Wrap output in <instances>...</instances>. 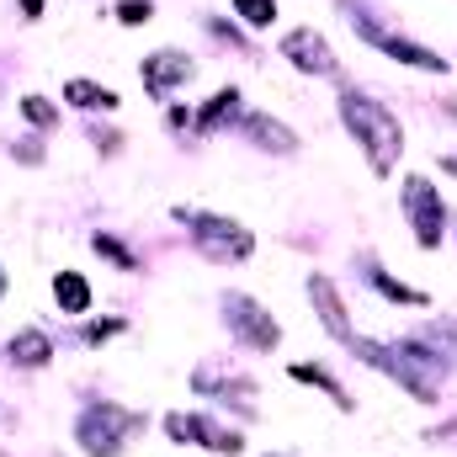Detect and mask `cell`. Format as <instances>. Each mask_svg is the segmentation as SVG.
Returning <instances> with one entry per match:
<instances>
[{
	"instance_id": "obj_14",
	"label": "cell",
	"mask_w": 457,
	"mask_h": 457,
	"mask_svg": "<svg viewBox=\"0 0 457 457\" xmlns=\"http://www.w3.org/2000/svg\"><path fill=\"white\" fill-rule=\"evenodd\" d=\"M234 112H239V91H234V86H224V91H213V96L197 107V117H192V133H219L224 122H234Z\"/></svg>"
},
{
	"instance_id": "obj_3",
	"label": "cell",
	"mask_w": 457,
	"mask_h": 457,
	"mask_svg": "<svg viewBox=\"0 0 457 457\" xmlns=\"http://www.w3.org/2000/svg\"><path fill=\"white\" fill-rule=\"evenodd\" d=\"M176 219L187 224L192 245H197L208 261H219V266H228V261H250V255H255V234L239 224V219L208 213V208H176Z\"/></svg>"
},
{
	"instance_id": "obj_22",
	"label": "cell",
	"mask_w": 457,
	"mask_h": 457,
	"mask_svg": "<svg viewBox=\"0 0 457 457\" xmlns=\"http://www.w3.org/2000/svg\"><path fill=\"white\" fill-rule=\"evenodd\" d=\"M21 117H27L32 128H54V122H59V107H54L48 96H21Z\"/></svg>"
},
{
	"instance_id": "obj_25",
	"label": "cell",
	"mask_w": 457,
	"mask_h": 457,
	"mask_svg": "<svg viewBox=\"0 0 457 457\" xmlns=\"http://www.w3.org/2000/svg\"><path fill=\"white\" fill-rule=\"evenodd\" d=\"M16 154H21L27 165H37V160H43V149H37V138H21V149H16Z\"/></svg>"
},
{
	"instance_id": "obj_7",
	"label": "cell",
	"mask_w": 457,
	"mask_h": 457,
	"mask_svg": "<svg viewBox=\"0 0 457 457\" xmlns=\"http://www.w3.org/2000/svg\"><path fill=\"white\" fill-rule=\"evenodd\" d=\"M351 21H356V32H361L372 48H383L388 59H399V64H410V70H426V75H447V59H442V54H431V48H420V43H410V37L378 27L372 16H351Z\"/></svg>"
},
{
	"instance_id": "obj_23",
	"label": "cell",
	"mask_w": 457,
	"mask_h": 457,
	"mask_svg": "<svg viewBox=\"0 0 457 457\" xmlns=\"http://www.w3.org/2000/svg\"><path fill=\"white\" fill-rule=\"evenodd\" d=\"M149 16H154V0H122V5H117V21H122V27H144Z\"/></svg>"
},
{
	"instance_id": "obj_26",
	"label": "cell",
	"mask_w": 457,
	"mask_h": 457,
	"mask_svg": "<svg viewBox=\"0 0 457 457\" xmlns=\"http://www.w3.org/2000/svg\"><path fill=\"white\" fill-rule=\"evenodd\" d=\"M21 11H27V21H37L43 16V0H21Z\"/></svg>"
},
{
	"instance_id": "obj_8",
	"label": "cell",
	"mask_w": 457,
	"mask_h": 457,
	"mask_svg": "<svg viewBox=\"0 0 457 457\" xmlns=\"http://www.w3.org/2000/svg\"><path fill=\"white\" fill-rule=\"evenodd\" d=\"M165 436H170L176 447H208V453H224V457H234L245 447L239 431H224V426H213L208 415H187V410L165 415Z\"/></svg>"
},
{
	"instance_id": "obj_12",
	"label": "cell",
	"mask_w": 457,
	"mask_h": 457,
	"mask_svg": "<svg viewBox=\"0 0 457 457\" xmlns=\"http://www.w3.org/2000/svg\"><path fill=\"white\" fill-rule=\"evenodd\" d=\"M245 138H250L255 149H266V154H293V149H298V133H293L287 122H277L271 112L245 117Z\"/></svg>"
},
{
	"instance_id": "obj_4",
	"label": "cell",
	"mask_w": 457,
	"mask_h": 457,
	"mask_svg": "<svg viewBox=\"0 0 457 457\" xmlns=\"http://www.w3.org/2000/svg\"><path fill=\"white\" fill-rule=\"evenodd\" d=\"M138 431H144V415L138 410H122V404H91L75 420V442H80L86 457H122V447Z\"/></svg>"
},
{
	"instance_id": "obj_21",
	"label": "cell",
	"mask_w": 457,
	"mask_h": 457,
	"mask_svg": "<svg viewBox=\"0 0 457 457\" xmlns=\"http://www.w3.org/2000/svg\"><path fill=\"white\" fill-rule=\"evenodd\" d=\"M234 11L245 16V27H271L277 21V0H234Z\"/></svg>"
},
{
	"instance_id": "obj_16",
	"label": "cell",
	"mask_w": 457,
	"mask_h": 457,
	"mask_svg": "<svg viewBox=\"0 0 457 457\" xmlns=\"http://www.w3.org/2000/svg\"><path fill=\"white\" fill-rule=\"evenodd\" d=\"M48 356H54V341L43 330H16L11 336V361L16 367H48Z\"/></svg>"
},
{
	"instance_id": "obj_17",
	"label": "cell",
	"mask_w": 457,
	"mask_h": 457,
	"mask_svg": "<svg viewBox=\"0 0 457 457\" xmlns=\"http://www.w3.org/2000/svg\"><path fill=\"white\" fill-rule=\"evenodd\" d=\"M287 372H293L298 383H309V388H320V394H325V399H330L336 410H351V399H345V388L336 383V378H330V372H325V367H320V361H293Z\"/></svg>"
},
{
	"instance_id": "obj_9",
	"label": "cell",
	"mask_w": 457,
	"mask_h": 457,
	"mask_svg": "<svg viewBox=\"0 0 457 457\" xmlns=\"http://www.w3.org/2000/svg\"><path fill=\"white\" fill-rule=\"evenodd\" d=\"M282 59L293 64V70H303V75H320V80H336L341 75V59H336V48L314 32V27H298V32H287L282 37Z\"/></svg>"
},
{
	"instance_id": "obj_27",
	"label": "cell",
	"mask_w": 457,
	"mask_h": 457,
	"mask_svg": "<svg viewBox=\"0 0 457 457\" xmlns=\"http://www.w3.org/2000/svg\"><path fill=\"white\" fill-rule=\"evenodd\" d=\"M0 293H5V271H0Z\"/></svg>"
},
{
	"instance_id": "obj_20",
	"label": "cell",
	"mask_w": 457,
	"mask_h": 457,
	"mask_svg": "<svg viewBox=\"0 0 457 457\" xmlns=\"http://www.w3.org/2000/svg\"><path fill=\"white\" fill-rule=\"evenodd\" d=\"M91 250H96V255H107L117 271H138V255H133L122 239H112V234H91Z\"/></svg>"
},
{
	"instance_id": "obj_6",
	"label": "cell",
	"mask_w": 457,
	"mask_h": 457,
	"mask_svg": "<svg viewBox=\"0 0 457 457\" xmlns=\"http://www.w3.org/2000/svg\"><path fill=\"white\" fill-rule=\"evenodd\" d=\"M224 320H228V330L250 345V351H277V341H282V325H277V320L250 298V293H228V298H224Z\"/></svg>"
},
{
	"instance_id": "obj_5",
	"label": "cell",
	"mask_w": 457,
	"mask_h": 457,
	"mask_svg": "<svg viewBox=\"0 0 457 457\" xmlns=\"http://www.w3.org/2000/svg\"><path fill=\"white\" fill-rule=\"evenodd\" d=\"M404 219L415 228V245H420V250H442L447 203H442V192H436L426 176H404Z\"/></svg>"
},
{
	"instance_id": "obj_1",
	"label": "cell",
	"mask_w": 457,
	"mask_h": 457,
	"mask_svg": "<svg viewBox=\"0 0 457 457\" xmlns=\"http://www.w3.org/2000/svg\"><path fill=\"white\" fill-rule=\"evenodd\" d=\"M351 356L372 372H383L388 383H399L415 404H436L442 399V356L420 341H399V345H383V341H367V336H351Z\"/></svg>"
},
{
	"instance_id": "obj_11",
	"label": "cell",
	"mask_w": 457,
	"mask_h": 457,
	"mask_svg": "<svg viewBox=\"0 0 457 457\" xmlns=\"http://www.w3.org/2000/svg\"><path fill=\"white\" fill-rule=\"evenodd\" d=\"M309 298H314V314H320V325H325L336 341H351L345 303H341V293H336V282H330L325 271H309Z\"/></svg>"
},
{
	"instance_id": "obj_19",
	"label": "cell",
	"mask_w": 457,
	"mask_h": 457,
	"mask_svg": "<svg viewBox=\"0 0 457 457\" xmlns=\"http://www.w3.org/2000/svg\"><path fill=\"white\" fill-rule=\"evenodd\" d=\"M367 282H372V287H378L388 303H410V309H426V303H431L420 287H404V282H399V277H388L383 266H367Z\"/></svg>"
},
{
	"instance_id": "obj_13",
	"label": "cell",
	"mask_w": 457,
	"mask_h": 457,
	"mask_svg": "<svg viewBox=\"0 0 457 457\" xmlns=\"http://www.w3.org/2000/svg\"><path fill=\"white\" fill-rule=\"evenodd\" d=\"M192 388H197V394H234L239 404H250V399H255V383H250V378H239V372H224L219 361H203V367L192 372Z\"/></svg>"
},
{
	"instance_id": "obj_15",
	"label": "cell",
	"mask_w": 457,
	"mask_h": 457,
	"mask_svg": "<svg viewBox=\"0 0 457 457\" xmlns=\"http://www.w3.org/2000/svg\"><path fill=\"white\" fill-rule=\"evenodd\" d=\"M64 102L80 112H117V91L96 86V80H64Z\"/></svg>"
},
{
	"instance_id": "obj_24",
	"label": "cell",
	"mask_w": 457,
	"mask_h": 457,
	"mask_svg": "<svg viewBox=\"0 0 457 457\" xmlns=\"http://www.w3.org/2000/svg\"><path fill=\"white\" fill-rule=\"evenodd\" d=\"M112 336H122V320H96V325H86V345H102V341H112Z\"/></svg>"
},
{
	"instance_id": "obj_18",
	"label": "cell",
	"mask_w": 457,
	"mask_h": 457,
	"mask_svg": "<svg viewBox=\"0 0 457 457\" xmlns=\"http://www.w3.org/2000/svg\"><path fill=\"white\" fill-rule=\"evenodd\" d=\"M54 298H59L64 314H86V309H91V282H86L80 271H59V277H54Z\"/></svg>"
},
{
	"instance_id": "obj_2",
	"label": "cell",
	"mask_w": 457,
	"mask_h": 457,
	"mask_svg": "<svg viewBox=\"0 0 457 457\" xmlns=\"http://www.w3.org/2000/svg\"><path fill=\"white\" fill-rule=\"evenodd\" d=\"M341 122H345V133L361 144L372 176H394V165H399V154H404V128H399V117L388 112L383 102L361 96V91H341Z\"/></svg>"
},
{
	"instance_id": "obj_10",
	"label": "cell",
	"mask_w": 457,
	"mask_h": 457,
	"mask_svg": "<svg viewBox=\"0 0 457 457\" xmlns=\"http://www.w3.org/2000/svg\"><path fill=\"white\" fill-rule=\"evenodd\" d=\"M138 75H144V91L165 102L176 86H187V80L197 75V64H192L181 48H160V54H149V59H144V70H138Z\"/></svg>"
}]
</instances>
